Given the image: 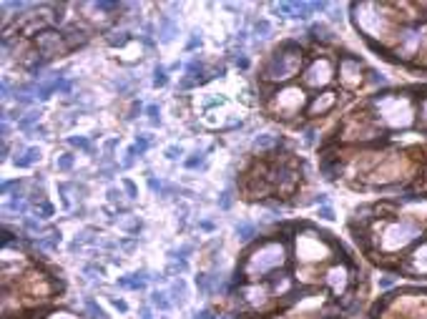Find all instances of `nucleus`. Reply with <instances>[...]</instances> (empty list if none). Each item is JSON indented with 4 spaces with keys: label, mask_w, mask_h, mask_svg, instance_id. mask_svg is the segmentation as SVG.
Here are the masks:
<instances>
[{
    "label": "nucleus",
    "mask_w": 427,
    "mask_h": 319,
    "mask_svg": "<svg viewBox=\"0 0 427 319\" xmlns=\"http://www.w3.org/2000/svg\"><path fill=\"white\" fill-rule=\"evenodd\" d=\"M374 116L392 131H405L415 123V101L407 93H379L372 98Z\"/></svg>",
    "instance_id": "f257e3e1"
},
{
    "label": "nucleus",
    "mask_w": 427,
    "mask_h": 319,
    "mask_svg": "<svg viewBox=\"0 0 427 319\" xmlns=\"http://www.w3.org/2000/svg\"><path fill=\"white\" fill-rule=\"evenodd\" d=\"M284 264H287V246L281 241H264L246 257L244 274L249 279H259L281 269Z\"/></svg>",
    "instance_id": "f03ea898"
},
{
    "label": "nucleus",
    "mask_w": 427,
    "mask_h": 319,
    "mask_svg": "<svg viewBox=\"0 0 427 319\" xmlns=\"http://www.w3.org/2000/svg\"><path fill=\"white\" fill-rule=\"evenodd\" d=\"M299 68H302V48H297L294 43H284L267 60L262 76L269 83H284V81L294 78L299 73Z\"/></svg>",
    "instance_id": "7ed1b4c3"
},
{
    "label": "nucleus",
    "mask_w": 427,
    "mask_h": 319,
    "mask_svg": "<svg viewBox=\"0 0 427 319\" xmlns=\"http://www.w3.org/2000/svg\"><path fill=\"white\" fill-rule=\"evenodd\" d=\"M417 239H422V226L412 219H399V221H390L382 229L377 246L382 254H399Z\"/></svg>",
    "instance_id": "20e7f679"
},
{
    "label": "nucleus",
    "mask_w": 427,
    "mask_h": 319,
    "mask_svg": "<svg viewBox=\"0 0 427 319\" xmlns=\"http://www.w3.org/2000/svg\"><path fill=\"white\" fill-rule=\"evenodd\" d=\"M294 249H297V259L304 261V264H317V261L329 259V244L322 239V234L319 236L314 232L297 234Z\"/></svg>",
    "instance_id": "39448f33"
},
{
    "label": "nucleus",
    "mask_w": 427,
    "mask_h": 319,
    "mask_svg": "<svg viewBox=\"0 0 427 319\" xmlns=\"http://www.w3.org/2000/svg\"><path fill=\"white\" fill-rule=\"evenodd\" d=\"M272 108H274L276 116H281V118L297 116V113L304 108V90L297 86H284L281 90L274 93Z\"/></svg>",
    "instance_id": "423d86ee"
},
{
    "label": "nucleus",
    "mask_w": 427,
    "mask_h": 319,
    "mask_svg": "<svg viewBox=\"0 0 427 319\" xmlns=\"http://www.w3.org/2000/svg\"><path fill=\"white\" fill-rule=\"evenodd\" d=\"M335 78V68L329 58H314L304 71V86L309 88H324Z\"/></svg>",
    "instance_id": "0eeeda50"
},
{
    "label": "nucleus",
    "mask_w": 427,
    "mask_h": 319,
    "mask_svg": "<svg viewBox=\"0 0 427 319\" xmlns=\"http://www.w3.org/2000/svg\"><path fill=\"white\" fill-rule=\"evenodd\" d=\"M35 45H38V53H40L43 58H56V56H61V53H65V51H70L65 35L56 33V30H45V33H40V35L35 38Z\"/></svg>",
    "instance_id": "6e6552de"
},
{
    "label": "nucleus",
    "mask_w": 427,
    "mask_h": 319,
    "mask_svg": "<svg viewBox=\"0 0 427 319\" xmlns=\"http://www.w3.org/2000/svg\"><path fill=\"white\" fill-rule=\"evenodd\" d=\"M269 302V289L264 284H246L239 289V304L244 309H262Z\"/></svg>",
    "instance_id": "1a4fd4ad"
},
{
    "label": "nucleus",
    "mask_w": 427,
    "mask_h": 319,
    "mask_svg": "<svg viewBox=\"0 0 427 319\" xmlns=\"http://www.w3.org/2000/svg\"><path fill=\"white\" fill-rule=\"evenodd\" d=\"M324 282L329 284V289L335 291V294H342V291L347 289V284H349V271H347V266H344V264L329 266L327 274H324Z\"/></svg>",
    "instance_id": "9d476101"
},
{
    "label": "nucleus",
    "mask_w": 427,
    "mask_h": 319,
    "mask_svg": "<svg viewBox=\"0 0 427 319\" xmlns=\"http://www.w3.org/2000/svg\"><path fill=\"white\" fill-rule=\"evenodd\" d=\"M362 63L357 58H344L342 60V65H339V76H342V83L347 88H354L360 86V81H362Z\"/></svg>",
    "instance_id": "9b49d317"
},
{
    "label": "nucleus",
    "mask_w": 427,
    "mask_h": 319,
    "mask_svg": "<svg viewBox=\"0 0 427 319\" xmlns=\"http://www.w3.org/2000/svg\"><path fill=\"white\" fill-rule=\"evenodd\" d=\"M405 269L410 274H420V277H427V244H422L420 249H415L410 254V259L405 264Z\"/></svg>",
    "instance_id": "f8f14e48"
},
{
    "label": "nucleus",
    "mask_w": 427,
    "mask_h": 319,
    "mask_svg": "<svg viewBox=\"0 0 427 319\" xmlns=\"http://www.w3.org/2000/svg\"><path fill=\"white\" fill-rule=\"evenodd\" d=\"M335 106H337V93H322V96H317V98L312 101L309 116H324V113H329Z\"/></svg>",
    "instance_id": "ddd939ff"
},
{
    "label": "nucleus",
    "mask_w": 427,
    "mask_h": 319,
    "mask_svg": "<svg viewBox=\"0 0 427 319\" xmlns=\"http://www.w3.org/2000/svg\"><path fill=\"white\" fill-rule=\"evenodd\" d=\"M292 5V18L294 20H306L314 13H322L327 8V3H289Z\"/></svg>",
    "instance_id": "4468645a"
},
{
    "label": "nucleus",
    "mask_w": 427,
    "mask_h": 319,
    "mask_svg": "<svg viewBox=\"0 0 427 319\" xmlns=\"http://www.w3.org/2000/svg\"><path fill=\"white\" fill-rule=\"evenodd\" d=\"M179 35V26L174 23V18H161V28H158V40L163 43V45H169V43H174V38Z\"/></svg>",
    "instance_id": "2eb2a0df"
},
{
    "label": "nucleus",
    "mask_w": 427,
    "mask_h": 319,
    "mask_svg": "<svg viewBox=\"0 0 427 319\" xmlns=\"http://www.w3.org/2000/svg\"><path fill=\"white\" fill-rule=\"evenodd\" d=\"M40 161V148H35V146H31V148H26L20 156H15L13 158V164L18 166V169H31V166H35Z\"/></svg>",
    "instance_id": "dca6fc26"
},
{
    "label": "nucleus",
    "mask_w": 427,
    "mask_h": 319,
    "mask_svg": "<svg viewBox=\"0 0 427 319\" xmlns=\"http://www.w3.org/2000/svg\"><path fill=\"white\" fill-rule=\"evenodd\" d=\"M146 271H138V274H128V277H121L118 279V287H123V289H146Z\"/></svg>",
    "instance_id": "f3484780"
},
{
    "label": "nucleus",
    "mask_w": 427,
    "mask_h": 319,
    "mask_svg": "<svg viewBox=\"0 0 427 319\" xmlns=\"http://www.w3.org/2000/svg\"><path fill=\"white\" fill-rule=\"evenodd\" d=\"M234 232H236V239H239V241H251V239L256 236V226H254L251 221H239Z\"/></svg>",
    "instance_id": "a211bd4d"
},
{
    "label": "nucleus",
    "mask_w": 427,
    "mask_h": 319,
    "mask_svg": "<svg viewBox=\"0 0 427 319\" xmlns=\"http://www.w3.org/2000/svg\"><path fill=\"white\" fill-rule=\"evenodd\" d=\"M86 38H88V35H86V30L78 28V26H70L68 33H65V40H68V45H70V48H76V43H78V45H81V43H86Z\"/></svg>",
    "instance_id": "6ab92c4d"
},
{
    "label": "nucleus",
    "mask_w": 427,
    "mask_h": 319,
    "mask_svg": "<svg viewBox=\"0 0 427 319\" xmlns=\"http://www.w3.org/2000/svg\"><path fill=\"white\" fill-rule=\"evenodd\" d=\"M171 297H174V304H179V307L186 304V282H183L181 277L171 284Z\"/></svg>",
    "instance_id": "aec40b11"
},
{
    "label": "nucleus",
    "mask_w": 427,
    "mask_h": 319,
    "mask_svg": "<svg viewBox=\"0 0 427 319\" xmlns=\"http://www.w3.org/2000/svg\"><path fill=\"white\" fill-rule=\"evenodd\" d=\"M58 83H61V78H51V81L40 83V86H38V98H40V101H48V98L58 90Z\"/></svg>",
    "instance_id": "412c9836"
},
{
    "label": "nucleus",
    "mask_w": 427,
    "mask_h": 319,
    "mask_svg": "<svg viewBox=\"0 0 427 319\" xmlns=\"http://www.w3.org/2000/svg\"><path fill=\"white\" fill-rule=\"evenodd\" d=\"M151 304L156 307V309H161V312H169L174 302L169 299V294H166V291H158V289H156L151 294Z\"/></svg>",
    "instance_id": "4be33fe9"
},
{
    "label": "nucleus",
    "mask_w": 427,
    "mask_h": 319,
    "mask_svg": "<svg viewBox=\"0 0 427 319\" xmlns=\"http://www.w3.org/2000/svg\"><path fill=\"white\" fill-rule=\"evenodd\" d=\"M289 287H292V282H289L287 274H274V277H272V289H274L276 294H287Z\"/></svg>",
    "instance_id": "5701e85b"
},
{
    "label": "nucleus",
    "mask_w": 427,
    "mask_h": 319,
    "mask_svg": "<svg viewBox=\"0 0 427 319\" xmlns=\"http://www.w3.org/2000/svg\"><path fill=\"white\" fill-rule=\"evenodd\" d=\"M279 144V136H274V133H262V136H256L254 139V148H272V146Z\"/></svg>",
    "instance_id": "b1692460"
},
{
    "label": "nucleus",
    "mask_w": 427,
    "mask_h": 319,
    "mask_svg": "<svg viewBox=\"0 0 427 319\" xmlns=\"http://www.w3.org/2000/svg\"><path fill=\"white\" fill-rule=\"evenodd\" d=\"M38 118H40V113H38V111L26 113L23 118H18V128H20V131H33V126L38 123Z\"/></svg>",
    "instance_id": "393cba45"
},
{
    "label": "nucleus",
    "mask_w": 427,
    "mask_h": 319,
    "mask_svg": "<svg viewBox=\"0 0 427 319\" xmlns=\"http://www.w3.org/2000/svg\"><path fill=\"white\" fill-rule=\"evenodd\" d=\"M73 164H76V156H73V153H61V156L56 158V169H58V171H70Z\"/></svg>",
    "instance_id": "a878e982"
},
{
    "label": "nucleus",
    "mask_w": 427,
    "mask_h": 319,
    "mask_svg": "<svg viewBox=\"0 0 427 319\" xmlns=\"http://www.w3.org/2000/svg\"><path fill=\"white\" fill-rule=\"evenodd\" d=\"M38 244H40L43 249H58V244H61V232H51L48 236H43Z\"/></svg>",
    "instance_id": "bb28decb"
},
{
    "label": "nucleus",
    "mask_w": 427,
    "mask_h": 319,
    "mask_svg": "<svg viewBox=\"0 0 427 319\" xmlns=\"http://www.w3.org/2000/svg\"><path fill=\"white\" fill-rule=\"evenodd\" d=\"M68 144L73 146V148H81V151H86V153H91V141L86 139V136H68Z\"/></svg>",
    "instance_id": "cd10ccee"
},
{
    "label": "nucleus",
    "mask_w": 427,
    "mask_h": 319,
    "mask_svg": "<svg viewBox=\"0 0 427 319\" xmlns=\"http://www.w3.org/2000/svg\"><path fill=\"white\" fill-rule=\"evenodd\" d=\"M166 83H169V76H166V68L156 65V68H153V88H163Z\"/></svg>",
    "instance_id": "c85d7f7f"
},
{
    "label": "nucleus",
    "mask_w": 427,
    "mask_h": 319,
    "mask_svg": "<svg viewBox=\"0 0 427 319\" xmlns=\"http://www.w3.org/2000/svg\"><path fill=\"white\" fill-rule=\"evenodd\" d=\"M196 287L201 294H211V274H199L196 277Z\"/></svg>",
    "instance_id": "c756f323"
},
{
    "label": "nucleus",
    "mask_w": 427,
    "mask_h": 319,
    "mask_svg": "<svg viewBox=\"0 0 427 319\" xmlns=\"http://www.w3.org/2000/svg\"><path fill=\"white\" fill-rule=\"evenodd\" d=\"M128 40H131V38H128L126 30H121V33H111V35H108V45H113V48H116V45L121 48V45H126Z\"/></svg>",
    "instance_id": "7c9ffc66"
},
{
    "label": "nucleus",
    "mask_w": 427,
    "mask_h": 319,
    "mask_svg": "<svg viewBox=\"0 0 427 319\" xmlns=\"http://www.w3.org/2000/svg\"><path fill=\"white\" fill-rule=\"evenodd\" d=\"M121 191H118V189H116V186H111V189H108V201L113 203V206H118V211H128V209H126V206H123V201H121Z\"/></svg>",
    "instance_id": "2f4dec72"
},
{
    "label": "nucleus",
    "mask_w": 427,
    "mask_h": 319,
    "mask_svg": "<svg viewBox=\"0 0 427 319\" xmlns=\"http://www.w3.org/2000/svg\"><path fill=\"white\" fill-rule=\"evenodd\" d=\"M254 33H256L259 38H269L272 23H269V20H256V23H254Z\"/></svg>",
    "instance_id": "473e14b6"
},
{
    "label": "nucleus",
    "mask_w": 427,
    "mask_h": 319,
    "mask_svg": "<svg viewBox=\"0 0 427 319\" xmlns=\"http://www.w3.org/2000/svg\"><path fill=\"white\" fill-rule=\"evenodd\" d=\"M201 164H204V151H194V153H191V158H186V161H183V166H186V169H196V166H201Z\"/></svg>",
    "instance_id": "72a5a7b5"
},
{
    "label": "nucleus",
    "mask_w": 427,
    "mask_h": 319,
    "mask_svg": "<svg viewBox=\"0 0 427 319\" xmlns=\"http://www.w3.org/2000/svg\"><path fill=\"white\" fill-rule=\"evenodd\" d=\"M231 203H234V191L231 189H226V191H221V196H219V209H231Z\"/></svg>",
    "instance_id": "f704fd0d"
},
{
    "label": "nucleus",
    "mask_w": 427,
    "mask_h": 319,
    "mask_svg": "<svg viewBox=\"0 0 427 319\" xmlns=\"http://www.w3.org/2000/svg\"><path fill=\"white\" fill-rule=\"evenodd\" d=\"M146 116H149V121H151L153 126H158V123H161V108H158L156 103H149V106H146Z\"/></svg>",
    "instance_id": "c9c22d12"
},
{
    "label": "nucleus",
    "mask_w": 427,
    "mask_h": 319,
    "mask_svg": "<svg viewBox=\"0 0 427 319\" xmlns=\"http://www.w3.org/2000/svg\"><path fill=\"white\" fill-rule=\"evenodd\" d=\"M149 146H151V136H149V133H141V136L136 139V151H138V156H141V153H146V151H149Z\"/></svg>",
    "instance_id": "e433bc0d"
},
{
    "label": "nucleus",
    "mask_w": 427,
    "mask_h": 319,
    "mask_svg": "<svg viewBox=\"0 0 427 319\" xmlns=\"http://www.w3.org/2000/svg\"><path fill=\"white\" fill-rule=\"evenodd\" d=\"M121 226H123V229H126V232H131V234H138V232H141V226H144V224H141V219H138V216H133V219H128V221H123Z\"/></svg>",
    "instance_id": "4c0bfd02"
},
{
    "label": "nucleus",
    "mask_w": 427,
    "mask_h": 319,
    "mask_svg": "<svg viewBox=\"0 0 427 319\" xmlns=\"http://www.w3.org/2000/svg\"><path fill=\"white\" fill-rule=\"evenodd\" d=\"M26 209H28V203L23 201V199H18V196L5 206V211H18V214H26Z\"/></svg>",
    "instance_id": "58836bf2"
},
{
    "label": "nucleus",
    "mask_w": 427,
    "mask_h": 319,
    "mask_svg": "<svg viewBox=\"0 0 427 319\" xmlns=\"http://www.w3.org/2000/svg\"><path fill=\"white\" fill-rule=\"evenodd\" d=\"M201 71H204V65H201L199 60H191V63L186 65V76H194V83L199 81V76H196V73H201Z\"/></svg>",
    "instance_id": "ea45409f"
},
{
    "label": "nucleus",
    "mask_w": 427,
    "mask_h": 319,
    "mask_svg": "<svg viewBox=\"0 0 427 319\" xmlns=\"http://www.w3.org/2000/svg\"><path fill=\"white\" fill-rule=\"evenodd\" d=\"M91 8L98 13H113V10H118V3H93Z\"/></svg>",
    "instance_id": "a19ab883"
},
{
    "label": "nucleus",
    "mask_w": 427,
    "mask_h": 319,
    "mask_svg": "<svg viewBox=\"0 0 427 319\" xmlns=\"http://www.w3.org/2000/svg\"><path fill=\"white\" fill-rule=\"evenodd\" d=\"M163 156H166V158H169V161H176V158H179V156H183V148L181 146H169V148H166V151H163Z\"/></svg>",
    "instance_id": "79ce46f5"
},
{
    "label": "nucleus",
    "mask_w": 427,
    "mask_h": 319,
    "mask_svg": "<svg viewBox=\"0 0 427 319\" xmlns=\"http://www.w3.org/2000/svg\"><path fill=\"white\" fill-rule=\"evenodd\" d=\"M20 186H23V181H20V178H13V181H3V186H0V191H3V194L8 196V194H10L13 189H20Z\"/></svg>",
    "instance_id": "37998d69"
},
{
    "label": "nucleus",
    "mask_w": 427,
    "mask_h": 319,
    "mask_svg": "<svg viewBox=\"0 0 427 319\" xmlns=\"http://www.w3.org/2000/svg\"><path fill=\"white\" fill-rule=\"evenodd\" d=\"M123 189H126V194H128V199L133 201V199H138V189H136V184L131 181V178H123Z\"/></svg>",
    "instance_id": "c03bdc74"
},
{
    "label": "nucleus",
    "mask_w": 427,
    "mask_h": 319,
    "mask_svg": "<svg viewBox=\"0 0 427 319\" xmlns=\"http://www.w3.org/2000/svg\"><path fill=\"white\" fill-rule=\"evenodd\" d=\"M86 307L91 309L93 319H108V317H106V312H103V309H101V307H98V304H96L93 299H88V302H86Z\"/></svg>",
    "instance_id": "a18cd8bd"
},
{
    "label": "nucleus",
    "mask_w": 427,
    "mask_h": 319,
    "mask_svg": "<svg viewBox=\"0 0 427 319\" xmlns=\"http://www.w3.org/2000/svg\"><path fill=\"white\" fill-rule=\"evenodd\" d=\"M136 153H138V151H136V146H131V148H128V151H126V158H123V169H131V166H133V161H136Z\"/></svg>",
    "instance_id": "49530a36"
},
{
    "label": "nucleus",
    "mask_w": 427,
    "mask_h": 319,
    "mask_svg": "<svg viewBox=\"0 0 427 319\" xmlns=\"http://www.w3.org/2000/svg\"><path fill=\"white\" fill-rule=\"evenodd\" d=\"M186 269H188V261H186V259H176L174 264H171V266H169V271H171V274H174V271H179V274H183Z\"/></svg>",
    "instance_id": "de8ad7c7"
},
{
    "label": "nucleus",
    "mask_w": 427,
    "mask_h": 319,
    "mask_svg": "<svg viewBox=\"0 0 427 319\" xmlns=\"http://www.w3.org/2000/svg\"><path fill=\"white\" fill-rule=\"evenodd\" d=\"M319 219H324V221H335V211L329 209V206H319Z\"/></svg>",
    "instance_id": "09e8293b"
},
{
    "label": "nucleus",
    "mask_w": 427,
    "mask_h": 319,
    "mask_svg": "<svg viewBox=\"0 0 427 319\" xmlns=\"http://www.w3.org/2000/svg\"><path fill=\"white\" fill-rule=\"evenodd\" d=\"M149 189H151V191H156V194L161 196V191H163V184H161V181H158L156 176L149 174Z\"/></svg>",
    "instance_id": "8fccbe9b"
},
{
    "label": "nucleus",
    "mask_w": 427,
    "mask_h": 319,
    "mask_svg": "<svg viewBox=\"0 0 427 319\" xmlns=\"http://www.w3.org/2000/svg\"><path fill=\"white\" fill-rule=\"evenodd\" d=\"M196 45H201V33H194V35H191V40H188V45H186V48H188V51H194V48H196Z\"/></svg>",
    "instance_id": "3c124183"
},
{
    "label": "nucleus",
    "mask_w": 427,
    "mask_h": 319,
    "mask_svg": "<svg viewBox=\"0 0 427 319\" xmlns=\"http://www.w3.org/2000/svg\"><path fill=\"white\" fill-rule=\"evenodd\" d=\"M111 304L118 309V312H128V304L123 302V299H116V297H111Z\"/></svg>",
    "instance_id": "603ef678"
},
{
    "label": "nucleus",
    "mask_w": 427,
    "mask_h": 319,
    "mask_svg": "<svg viewBox=\"0 0 427 319\" xmlns=\"http://www.w3.org/2000/svg\"><path fill=\"white\" fill-rule=\"evenodd\" d=\"M26 229H28V232H40L43 226H40L35 219H26Z\"/></svg>",
    "instance_id": "864d4df0"
},
{
    "label": "nucleus",
    "mask_w": 427,
    "mask_h": 319,
    "mask_svg": "<svg viewBox=\"0 0 427 319\" xmlns=\"http://www.w3.org/2000/svg\"><path fill=\"white\" fill-rule=\"evenodd\" d=\"M40 214H43V219H48L53 214V206L51 203H40Z\"/></svg>",
    "instance_id": "5fc2aeb1"
},
{
    "label": "nucleus",
    "mask_w": 427,
    "mask_h": 319,
    "mask_svg": "<svg viewBox=\"0 0 427 319\" xmlns=\"http://www.w3.org/2000/svg\"><path fill=\"white\" fill-rule=\"evenodd\" d=\"M70 88H73L70 81H61V83H58V90H61V93H70Z\"/></svg>",
    "instance_id": "6e6d98bb"
},
{
    "label": "nucleus",
    "mask_w": 427,
    "mask_h": 319,
    "mask_svg": "<svg viewBox=\"0 0 427 319\" xmlns=\"http://www.w3.org/2000/svg\"><path fill=\"white\" fill-rule=\"evenodd\" d=\"M392 284H395V279H392V277H385V279H379V287H385V289H387V287H392Z\"/></svg>",
    "instance_id": "4d7b16f0"
},
{
    "label": "nucleus",
    "mask_w": 427,
    "mask_h": 319,
    "mask_svg": "<svg viewBox=\"0 0 427 319\" xmlns=\"http://www.w3.org/2000/svg\"><path fill=\"white\" fill-rule=\"evenodd\" d=\"M304 144H314V131H304Z\"/></svg>",
    "instance_id": "13d9d810"
},
{
    "label": "nucleus",
    "mask_w": 427,
    "mask_h": 319,
    "mask_svg": "<svg viewBox=\"0 0 427 319\" xmlns=\"http://www.w3.org/2000/svg\"><path fill=\"white\" fill-rule=\"evenodd\" d=\"M236 65H239V68H246V65H249V60H246L244 56H236Z\"/></svg>",
    "instance_id": "bf43d9fd"
},
{
    "label": "nucleus",
    "mask_w": 427,
    "mask_h": 319,
    "mask_svg": "<svg viewBox=\"0 0 427 319\" xmlns=\"http://www.w3.org/2000/svg\"><path fill=\"white\" fill-rule=\"evenodd\" d=\"M201 229H204V232H214V224L211 221H201Z\"/></svg>",
    "instance_id": "052dcab7"
},
{
    "label": "nucleus",
    "mask_w": 427,
    "mask_h": 319,
    "mask_svg": "<svg viewBox=\"0 0 427 319\" xmlns=\"http://www.w3.org/2000/svg\"><path fill=\"white\" fill-rule=\"evenodd\" d=\"M15 101H20V103L28 106V103H31V96H15Z\"/></svg>",
    "instance_id": "680f3d73"
},
{
    "label": "nucleus",
    "mask_w": 427,
    "mask_h": 319,
    "mask_svg": "<svg viewBox=\"0 0 427 319\" xmlns=\"http://www.w3.org/2000/svg\"><path fill=\"white\" fill-rule=\"evenodd\" d=\"M138 319H151V309H146V307H144V309H141V317Z\"/></svg>",
    "instance_id": "e2e57ef3"
}]
</instances>
